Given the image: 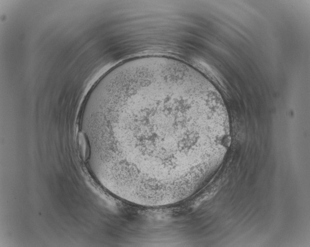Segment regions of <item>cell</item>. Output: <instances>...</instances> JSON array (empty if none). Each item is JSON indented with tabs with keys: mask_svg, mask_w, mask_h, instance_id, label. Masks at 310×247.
Segmentation results:
<instances>
[{
	"mask_svg": "<svg viewBox=\"0 0 310 247\" xmlns=\"http://www.w3.org/2000/svg\"><path fill=\"white\" fill-rule=\"evenodd\" d=\"M99 123L115 137L130 182L160 189L199 178L222 118L217 97L197 75L146 66L111 85L102 99Z\"/></svg>",
	"mask_w": 310,
	"mask_h": 247,
	"instance_id": "cell-1",
	"label": "cell"
}]
</instances>
